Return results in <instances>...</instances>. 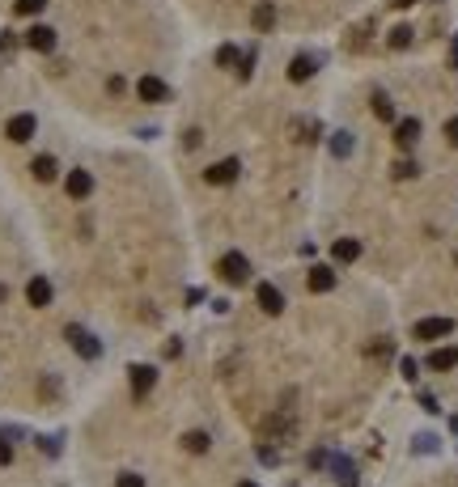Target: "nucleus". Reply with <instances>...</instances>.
Returning a JSON list of instances; mask_svg holds the SVG:
<instances>
[{
	"mask_svg": "<svg viewBox=\"0 0 458 487\" xmlns=\"http://www.w3.org/2000/svg\"><path fill=\"white\" fill-rule=\"evenodd\" d=\"M458 364V343H450V348H437V352H429V369L433 373H450Z\"/></svg>",
	"mask_w": 458,
	"mask_h": 487,
	"instance_id": "obj_13",
	"label": "nucleus"
},
{
	"mask_svg": "<svg viewBox=\"0 0 458 487\" xmlns=\"http://www.w3.org/2000/svg\"><path fill=\"white\" fill-rule=\"evenodd\" d=\"M365 352H369V356H390V343H386V339H378V343H369Z\"/></svg>",
	"mask_w": 458,
	"mask_h": 487,
	"instance_id": "obj_30",
	"label": "nucleus"
},
{
	"mask_svg": "<svg viewBox=\"0 0 458 487\" xmlns=\"http://www.w3.org/2000/svg\"><path fill=\"white\" fill-rule=\"evenodd\" d=\"M153 386H158V369H153V364H132V394L144 399Z\"/></svg>",
	"mask_w": 458,
	"mask_h": 487,
	"instance_id": "obj_5",
	"label": "nucleus"
},
{
	"mask_svg": "<svg viewBox=\"0 0 458 487\" xmlns=\"http://www.w3.org/2000/svg\"><path fill=\"white\" fill-rule=\"evenodd\" d=\"M64 191H68L72 199H85V195L93 191V178H89V170H72V174L64 178Z\"/></svg>",
	"mask_w": 458,
	"mask_h": 487,
	"instance_id": "obj_12",
	"label": "nucleus"
},
{
	"mask_svg": "<svg viewBox=\"0 0 458 487\" xmlns=\"http://www.w3.org/2000/svg\"><path fill=\"white\" fill-rule=\"evenodd\" d=\"M250 72H254V51H246V56H242V60H238V77H242V81H246V77H250Z\"/></svg>",
	"mask_w": 458,
	"mask_h": 487,
	"instance_id": "obj_27",
	"label": "nucleus"
},
{
	"mask_svg": "<svg viewBox=\"0 0 458 487\" xmlns=\"http://www.w3.org/2000/svg\"><path fill=\"white\" fill-rule=\"evenodd\" d=\"M238 487H259V483H250V479H246V483H238Z\"/></svg>",
	"mask_w": 458,
	"mask_h": 487,
	"instance_id": "obj_35",
	"label": "nucleus"
},
{
	"mask_svg": "<svg viewBox=\"0 0 458 487\" xmlns=\"http://www.w3.org/2000/svg\"><path fill=\"white\" fill-rule=\"evenodd\" d=\"M254 301L264 305V314H280V309H284V297H280V288H276V284H268V280H264L259 288H254Z\"/></svg>",
	"mask_w": 458,
	"mask_h": 487,
	"instance_id": "obj_8",
	"label": "nucleus"
},
{
	"mask_svg": "<svg viewBox=\"0 0 458 487\" xmlns=\"http://www.w3.org/2000/svg\"><path fill=\"white\" fill-rule=\"evenodd\" d=\"M416 161H395V178H416Z\"/></svg>",
	"mask_w": 458,
	"mask_h": 487,
	"instance_id": "obj_26",
	"label": "nucleus"
},
{
	"mask_svg": "<svg viewBox=\"0 0 458 487\" xmlns=\"http://www.w3.org/2000/svg\"><path fill=\"white\" fill-rule=\"evenodd\" d=\"M13 462V445H9V437H0V466H9Z\"/></svg>",
	"mask_w": 458,
	"mask_h": 487,
	"instance_id": "obj_29",
	"label": "nucleus"
},
{
	"mask_svg": "<svg viewBox=\"0 0 458 487\" xmlns=\"http://www.w3.org/2000/svg\"><path fill=\"white\" fill-rule=\"evenodd\" d=\"M250 22H254V30H259V34H268L276 26V5H272V0H259L254 13H250Z\"/></svg>",
	"mask_w": 458,
	"mask_h": 487,
	"instance_id": "obj_15",
	"label": "nucleus"
},
{
	"mask_svg": "<svg viewBox=\"0 0 458 487\" xmlns=\"http://www.w3.org/2000/svg\"><path fill=\"white\" fill-rule=\"evenodd\" d=\"M374 115L382 119V123H395V102H390V93H374Z\"/></svg>",
	"mask_w": 458,
	"mask_h": 487,
	"instance_id": "obj_20",
	"label": "nucleus"
},
{
	"mask_svg": "<svg viewBox=\"0 0 458 487\" xmlns=\"http://www.w3.org/2000/svg\"><path fill=\"white\" fill-rule=\"evenodd\" d=\"M51 297H56V293H51V280H47V276H34V280L26 284V301H30L34 309L51 305Z\"/></svg>",
	"mask_w": 458,
	"mask_h": 487,
	"instance_id": "obj_7",
	"label": "nucleus"
},
{
	"mask_svg": "<svg viewBox=\"0 0 458 487\" xmlns=\"http://www.w3.org/2000/svg\"><path fill=\"white\" fill-rule=\"evenodd\" d=\"M26 47H34V51H56V30H51V26H30L26 30Z\"/></svg>",
	"mask_w": 458,
	"mask_h": 487,
	"instance_id": "obj_10",
	"label": "nucleus"
},
{
	"mask_svg": "<svg viewBox=\"0 0 458 487\" xmlns=\"http://www.w3.org/2000/svg\"><path fill=\"white\" fill-rule=\"evenodd\" d=\"M221 276H225L229 284H246V280H250V263H246V254L229 250V254L221 258Z\"/></svg>",
	"mask_w": 458,
	"mask_h": 487,
	"instance_id": "obj_2",
	"label": "nucleus"
},
{
	"mask_svg": "<svg viewBox=\"0 0 458 487\" xmlns=\"http://www.w3.org/2000/svg\"><path fill=\"white\" fill-rule=\"evenodd\" d=\"M386 42H390V51H403L407 42H412V26H395V30L386 34Z\"/></svg>",
	"mask_w": 458,
	"mask_h": 487,
	"instance_id": "obj_21",
	"label": "nucleus"
},
{
	"mask_svg": "<svg viewBox=\"0 0 458 487\" xmlns=\"http://www.w3.org/2000/svg\"><path fill=\"white\" fill-rule=\"evenodd\" d=\"M416 339H425V343H433V339H445V335H454V318H425V322H416V331H412Z\"/></svg>",
	"mask_w": 458,
	"mask_h": 487,
	"instance_id": "obj_1",
	"label": "nucleus"
},
{
	"mask_svg": "<svg viewBox=\"0 0 458 487\" xmlns=\"http://www.w3.org/2000/svg\"><path fill=\"white\" fill-rule=\"evenodd\" d=\"M217 64H221V68H234V64H238V47H229V42H225V47L217 51Z\"/></svg>",
	"mask_w": 458,
	"mask_h": 487,
	"instance_id": "obj_25",
	"label": "nucleus"
},
{
	"mask_svg": "<svg viewBox=\"0 0 458 487\" xmlns=\"http://www.w3.org/2000/svg\"><path fill=\"white\" fill-rule=\"evenodd\" d=\"M386 5H390V9H412L416 0H386Z\"/></svg>",
	"mask_w": 458,
	"mask_h": 487,
	"instance_id": "obj_34",
	"label": "nucleus"
},
{
	"mask_svg": "<svg viewBox=\"0 0 458 487\" xmlns=\"http://www.w3.org/2000/svg\"><path fill=\"white\" fill-rule=\"evenodd\" d=\"M305 284H310V293H331L335 288V272H331V267H310Z\"/></svg>",
	"mask_w": 458,
	"mask_h": 487,
	"instance_id": "obj_16",
	"label": "nucleus"
},
{
	"mask_svg": "<svg viewBox=\"0 0 458 487\" xmlns=\"http://www.w3.org/2000/svg\"><path fill=\"white\" fill-rule=\"evenodd\" d=\"M445 140H450V144H458V119H450V123H445Z\"/></svg>",
	"mask_w": 458,
	"mask_h": 487,
	"instance_id": "obj_32",
	"label": "nucleus"
},
{
	"mask_svg": "<svg viewBox=\"0 0 458 487\" xmlns=\"http://www.w3.org/2000/svg\"><path fill=\"white\" fill-rule=\"evenodd\" d=\"M399 369H403V377H407V382L416 377V360H399Z\"/></svg>",
	"mask_w": 458,
	"mask_h": 487,
	"instance_id": "obj_31",
	"label": "nucleus"
},
{
	"mask_svg": "<svg viewBox=\"0 0 458 487\" xmlns=\"http://www.w3.org/2000/svg\"><path fill=\"white\" fill-rule=\"evenodd\" d=\"M30 170H34V178H38V183H51V178H56V174H60V166H56V157H47V153L30 161Z\"/></svg>",
	"mask_w": 458,
	"mask_h": 487,
	"instance_id": "obj_18",
	"label": "nucleus"
},
{
	"mask_svg": "<svg viewBox=\"0 0 458 487\" xmlns=\"http://www.w3.org/2000/svg\"><path fill=\"white\" fill-rule=\"evenodd\" d=\"M238 157H225V161H217V166H208V170H204V178H208L213 187H229L234 178H238Z\"/></svg>",
	"mask_w": 458,
	"mask_h": 487,
	"instance_id": "obj_3",
	"label": "nucleus"
},
{
	"mask_svg": "<svg viewBox=\"0 0 458 487\" xmlns=\"http://www.w3.org/2000/svg\"><path fill=\"white\" fill-rule=\"evenodd\" d=\"M5 136H9L13 144H26V140L34 136V115H13L9 127H5Z\"/></svg>",
	"mask_w": 458,
	"mask_h": 487,
	"instance_id": "obj_9",
	"label": "nucleus"
},
{
	"mask_svg": "<svg viewBox=\"0 0 458 487\" xmlns=\"http://www.w3.org/2000/svg\"><path fill=\"white\" fill-rule=\"evenodd\" d=\"M68 343H72V348H77L85 360H98V356H102V343H98V339H93L85 327H68Z\"/></svg>",
	"mask_w": 458,
	"mask_h": 487,
	"instance_id": "obj_4",
	"label": "nucleus"
},
{
	"mask_svg": "<svg viewBox=\"0 0 458 487\" xmlns=\"http://www.w3.org/2000/svg\"><path fill=\"white\" fill-rule=\"evenodd\" d=\"M22 17H34V13H43L47 9V0H17V5H13Z\"/></svg>",
	"mask_w": 458,
	"mask_h": 487,
	"instance_id": "obj_24",
	"label": "nucleus"
},
{
	"mask_svg": "<svg viewBox=\"0 0 458 487\" xmlns=\"http://www.w3.org/2000/svg\"><path fill=\"white\" fill-rule=\"evenodd\" d=\"M136 93H140V102H153V106H158V102H166V81L162 77H140V85H136Z\"/></svg>",
	"mask_w": 458,
	"mask_h": 487,
	"instance_id": "obj_6",
	"label": "nucleus"
},
{
	"mask_svg": "<svg viewBox=\"0 0 458 487\" xmlns=\"http://www.w3.org/2000/svg\"><path fill=\"white\" fill-rule=\"evenodd\" d=\"M450 68H458V34H454V42H450Z\"/></svg>",
	"mask_w": 458,
	"mask_h": 487,
	"instance_id": "obj_33",
	"label": "nucleus"
},
{
	"mask_svg": "<svg viewBox=\"0 0 458 487\" xmlns=\"http://www.w3.org/2000/svg\"><path fill=\"white\" fill-rule=\"evenodd\" d=\"M327 466L335 470V479H339V487H356V479H352V462H344V458H335V454H327Z\"/></svg>",
	"mask_w": 458,
	"mask_h": 487,
	"instance_id": "obj_19",
	"label": "nucleus"
},
{
	"mask_svg": "<svg viewBox=\"0 0 458 487\" xmlns=\"http://www.w3.org/2000/svg\"><path fill=\"white\" fill-rule=\"evenodd\" d=\"M454 263H458V254H454Z\"/></svg>",
	"mask_w": 458,
	"mask_h": 487,
	"instance_id": "obj_36",
	"label": "nucleus"
},
{
	"mask_svg": "<svg viewBox=\"0 0 458 487\" xmlns=\"http://www.w3.org/2000/svg\"><path fill=\"white\" fill-rule=\"evenodd\" d=\"M331 153H335V157H348V153H352V132H335V136H331Z\"/></svg>",
	"mask_w": 458,
	"mask_h": 487,
	"instance_id": "obj_22",
	"label": "nucleus"
},
{
	"mask_svg": "<svg viewBox=\"0 0 458 487\" xmlns=\"http://www.w3.org/2000/svg\"><path fill=\"white\" fill-rule=\"evenodd\" d=\"M331 258L335 263H356V258H361V238H339L331 246Z\"/></svg>",
	"mask_w": 458,
	"mask_h": 487,
	"instance_id": "obj_14",
	"label": "nucleus"
},
{
	"mask_svg": "<svg viewBox=\"0 0 458 487\" xmlns=\"http://www.w3.org/2000/svg\"><path fill=\"white\" fill-rule=\"evenodd\" d=\"M115 487H144V474H132V470H128V474H119Z\"/></svg>",
	"mask_w": 458,
	"mask_h": 487,
	"instance_id": "obj_28",
	"label": "nucleus"
},
{
	"mask_svg": "<svg viewBox=\"0 0 458 487\" xmlns=\"http://www.w3.org/2000/svg\"><path fill=\"white\" fill-rule=\"evenodd\" d=\"M183 445H187L191 454H204V449H208V432H187Z\"/></svg>",
	"mask_w": 458,
	"mask_h": 487,
	"instance_id": "obj_23",
	"label": "nucleus"
},
{
	"mask_svg": "<svg viewBox=\"0 0 458 487\" xmlns=\"http://www.w3.org/2000/svg\"><path fill=\"white\" fill-rule=\"evenodd\" d=\"M420 140V119H399L395 123V144L399 148H412Z\"/></svg>",
	"mask_w": 458,
	"mask_h": 487,
	"instance_id": "obj_11",
	"label": "nucleus"
},
{
	"mask_svg": "<svg viewBox=\"0 0 458 487\" xmlns=\"http://www.w3.org/2000/svg\"><path fill=\"white\" fill-rule=\"evenodd\" d=\"M314 56H297V60H289V81H310L314 77Z\"/></svg>",
	"mask_w": 458,
	"mask_h": 487,
	"instance_id": "obj_17",
	"label": "nucleus"
}]
</instances>
